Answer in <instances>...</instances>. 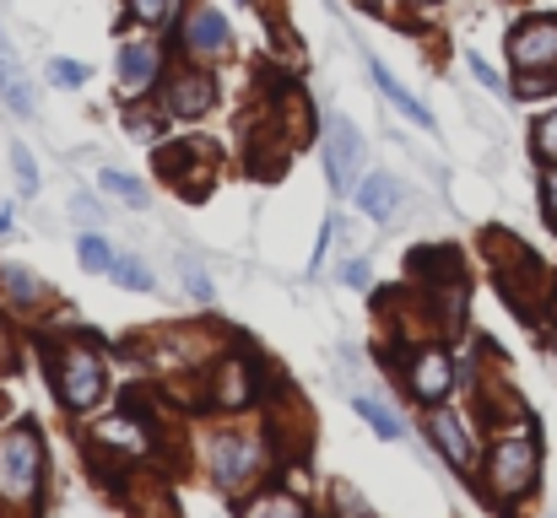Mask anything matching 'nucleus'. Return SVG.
<instances>
[{
  "label": "nucleus",
  "instance_id": "obj_13",
  "mask_svg": "<svg viewBox=\"0 0 557 518\" xmlns=\"http://www.w3.org/2000/svg\"><path fill=\"white\" fill-rule=\"evenodd\" d=\"M158 76H163V49H158L152 38L120 43V92H125V98L141 103V98L158 87Z\"/></svg>",
  "mask_w": 557,
  "mask_h": 518
},
{
  "label": "nucleus",
  "instance_id": "obj_33",
  "mask_svg": "<svg viewBox=\"0 0 557 518\" xmlns=\"http://www.w3.org/2000/svg\"><path fill=\"white\" fill-rule=\"evenodd\" d=\"M542 211H547V222L557 227V163H547V173H542Z\"/></svg>",
  "mask_w": 557,
  "mask_h": 518
},
{
  "label": "nucleus",
  "instance_id": "obj_32",
  "mask_svg": "<svg viewBox=\"0 0 557 518\" xmlns=\"http://www.w3.org/2000/svg\"><path fill=\"white\" fill-rule=\"evenodd\" d=\"M180 270H185V287L195 292V303H211V281H206V270H200L195 260H180Z\"/></svg>",
  "mask_w": 557,
  "mask_h": 518
},
{
  "label": "nucleus",
  "instance_id": "obj_26",
  "mask_svg": "<svg viewBox=\"0 0 557 518\" xmlns=\"http://www.w3.org/2000/svg\"><path fill=\"white\" fill-rule=\"evenodd\" d=\"M169 125H174V119H169L163 109H158V114H152V109H131V114H125V136H131V141H158Z\"/></svg>",
  "mask_w": 557,
  "mask_h": 518
},
{
  "label": "nucleus",
  "instance_id": "obj_4",
  "mask_svg": "<svg viewBox=\"0 0 557 518\" xmlns=\"http://www.w3.org/2000/svg\"><path fill=\"white\" fill-rule=\"evenodd\" d=\"M206 470L216 481V492L238 508L249 497V487L265 481L271 470V438H255V432H211L206 438Z\"/></svg>",
  "mask_w": 557,
  "mask_h": 518
},
{
  "label": "nucleus",
  "instance_id": "obj_11",
  "mask_svg": "<svg viewBox=\"0 0 557 518\" xmlns=\"http://www.w3.org/2000/svg\"><path fill=\"white\" fill-rule=\"evenodd\" d=\"M422 432H428V443L449 459V470H471V465H476V438H471L466 416H455L449 405H428Z\"/></svg>",
  "mask_w": 557,
  "mask_h": 518
},
{
  "label": "nucleus",
  "instance_id": "obj_24",
  "mask_svg": "<svg viewBox=\"0 0 557 518\" xmlns=\"http://www.w3.org/2000/svg\"><path fill=\"white\" fill-rule=\"evenodd\" d=\"M109 276H114L125 292H152V287H158V276H152L136 254H114V270H109Z\"/></svg>",
  "mask_w": 557,
  "mask_h": 518
},
{
  "label": "nucleus",
  "instance_id": "obj_20",
  "mask_svg": "<svg viewBox=\"0 0 557 518\" xmlns=\"http://www.w3.org/2000/svg\"><path fill=\"white\" fill-rule=\"evenodd\" d=\"M352 410H358V416L369 421V427L379 432V438H384V443H400V438H406L400 416H395V410H389L384 400H373V394H358V400H352Z\"/></svg>",
  "mask_w": 557,
  "mask_h": 518
},
{
  "label": "nucleus",
  "instance_id": "obj_21",
  "mask_svg": "<svg viewBox=\"0 0 557 518\" xmlns=\"http://www.w3.org/2000/svg\"><path fill=\"white\" fill-rule=\"evenodd\" d=\"M238 514H249V518H265V514L304 518L309 514V503H304V497H293V492H260V497H244V503H238Z\"/></svg>",
  "mask_w": 557,
  "mask_h": 518
},
{
  "label": "nucleus",
  "instance_id": "obj_19",
  "mask_svg": "<svg viewBox=\"0 0 557 518\" xmlns=\"http://www.w3.org/2000/svg\"><path fill=\"white\" fill-rule=\"evenodd\" d=\"M411 276H422L428 287H438V281H460L466 270H460V254L455 249H417L411 254Z\"/></svg>",
  "mask_w": 557,
  "mask_h": 518
},
{
  "label": "nucleus",
  "instance_id": "obj_35",
  "mask_svg": "<svg viewBox=\"0 0 557 518\" xmlns=\"http://www.w3.org/2000/svg\"><path fill=\"white\" fill-rule=\"evenodd\" d=\"M71 211L82 216V222H98L103 211H98V200H87V194H71Z\"/></svg>",
  "mask_w": 557,
  "mask_h": 518
},
{
  "label": "nucleus",
  "instance_id": "obj_31",
  "mask_svg": "<svg viewBox=\"0 0 557 518\" xmlns=\"http://www.w3.org/2000/svg\"><path fill=\"white\" fill-rule=\"evenodd\" d=\"M49 81H60V87H82V81H87V65H76V60H49Z\"/></svg>",
  "mask_w": 557,
  "mask_h": 518
},
{
  "label": "nucleus",
  "instance_id": "obj_15",
  "mask_svg": "<svg viewBox=\"0 0 557 518\" xmlns=\"http://www.w3.org/2000/svg\"><path fill=\"white\" fill-rule=\"evenodd\" d=\"M352 200H358V211H363V216H373V222H389V216H395V205H400L395 173H363V178L352 184Z\"/></svg>",
  "mask_w": 557,
  "mask_h": 518
},
{
  "label": "nucleus",
  "instance_id": "obj_25",
  "mask_svg": "<svg viewBox=\"0 0 557 518\" xmlns=\"http://www.w3.org/2000/svg\"><path fill=\"white\" fill-rule=\"evenodd\" d=\"M520 103H536V98H553L557 92V71H515V87H509Z\"/></svg>",
  "mask_w": 557,
  "mask_h": 518
},
{
  "label": "nucleus",
  "instance_id": "obj_37",
  "mask_svg": "<svg viewBox=\"0 0 557 518\" xmlns=\"http://www.w3.org/2000/svg\"><path fill=\"white\" fill-rule=\"evenodd\" d=\"M553 351H557V330H553Z\"/></svg>",
  "mask_w": 557,
  "mask_h": 518
},
{
  "label": "nucleus",
  "instance_id": "obj_22",
  "mask_svg": "<svg viewBox=\"0 0 557 518\" xmlns=\"http://www.w3.org/2000/svg\"><path fill=\"white\" fill-rule=\"evenodd\" d=\"M98 184H103L109 194H120L125 205H136V211H147V205H152V194H147V184H141V178H131V173L103 168V173H98Z\"/></svg>",
  "mask_w": 557,
  "mask_h": 518
},
{
  "label": "nucleus",
  "instance_id": "obj_36",
  "mask_svg": "<svg viewBox=\"0 0 557 518\" xmlns=\"http://www.w3.org/2000/svg\"><path fill=\"white\" fill-rule=\"evenodd\" d=\"M11 216H16V211H11V205L0 200V232H11Z\"/></svg>",
  "mask_w": 557,
  "mask_h": 518
},
{
  "label": "nucleus",
  "instance_id": "obj_10",
  "mask_svg": "<svg viewBox=\"0 0 557 518\" xmlns=\"http://www.w3.org/2000/svg\"><path fill=\"white\" fill-rule=\"evenodd\" d=\"M363 157H369V141L358 136L352 119H331L325 125V173H331V189L347 194L352 178L363 173Z\"/></svg>",
  "mask_w": 557,
  "mask_h": 518
},
{
  "label": "nucleus",
  "instance_id": "obj_23",
  "mask_svg": "<svg viewBox=\"0 0 557 518\" xmlns=\"http://www.w3.org/2000/svg\"><path fill=\"white\" fill-rule=\"evenodd\" d=\"M76 260H82L87 270L109 276V270H114V243H109L103 232H82V238H76Z\"/></svg>",
  "mask_w": 557,
  "mask_h": 518
},
{
  "label": "nucleus",
  "instance_id": "obj_9",
  "mask_svg": "<svg viewBox=\"0 0 557 518\" xmlns=\"http://www.w3.org/2000/svg\"><path fill=\"white\" fill-rule=\"evenodd\" d=\"M515 71H557V16H525L509 27Z\"/></svg>",
  "mask_w": 557,
  "mask_h": 518
},
{
  "label": "nucleus",
  "instance_id": "obj_14",
  "mask_svg": "<svg viewBox=\"0 0 557 518\" xmlns=\"http://www.w3.org/2000/svg\"><path fill=\"white\" fill-rule=\"evenodd\" d=\"M227 43H233V27L222 22V11L189 5L185 27H180V49L195 54V60H216V54H227Z\"/></svg>",
  "mask_w": 557,
  "mask_h": 518
},
{
  "label": "nucleus",
  "instance_id": "obj_30",
  "mask_svg": "<svg viewBox=\"0 0 557 518\" xmlns=\"http://www.w3.org/2000/svg\"><path fill=\"white\" fill-rule=\"evenodd\" d=\"M466 65H471V76H476V81H482V87H487L493 98H515V92L504 87V76H498V71H493V65H487L482 54H466Z\"/></svg>",
  "mask_w": 557,
  "mask_h": 518
},
{
  "label": "nucleus",
  "instance_id": "obj_29",
  "mask_svg": "<svg viewBox=\"0 0 557 518\" xmlns=\"http://www.w3.org/2000/svg\"><path fill=\"white\" fill-rule=\"evenodd\" d=\"M531 147H536V157H542V163H557V109L536 119V130H531Z\"/></svg>",
  "mask_w": 557,
  "mask_h": 518
},
{
  "label": "nucleus",
  "instance_id": "obj_16",
  "mask_svg": "<svg viewBox=\"0 0 557 518\" xmlns=\"http://www.w3.org/2000/svg\"><path fill=\"white\" fill-rule=\"evenodd\" d=\"M0 98H5V109L11 114H38V92H33V81H27V71L16 65V54L0 43Z\"/></svg>",
  "mask_w": 557,
  "mask_h": 518
},
{
  "label": "nucleus",
  "instance_id": "obj_3",
  "mask_svg": "<svg viewBox=\"0 0 557 518\" xmlns=\"http://www.w3.org/2000/svg\"><path fill=\"white\" fill-rule=\"evenodd\" d=\"M44 476H49V454H44L38 421L0 427V503L5 508H44Z\"/></svg>",
  "mask_w": 557,
  "mask_h": 518
},
{
  "label": "nucleus",
  "instance_id": "obj_5",
  "mask_svg": "<svg viewBox=\"0 0 557 518\" xmlns=\"http://www.w3.org/2000/svg\"><path fill=\"white\" fill-rule=\"evenodd\" d=\"M389 367H400L406 394L417 405H444L455 394V356L438 341H406V351H384Z\"/></svg>",
  "mask_w": 557,
  "mask_h": 518
},
{
  "label": "nucleus",
  "instance_id": "obj_34",
  "mask_svg": "<svg viewBox=\"0 0 557 518\" xmlns=\"http://www.w3.org/2000/svg\"><path fill=\"white\" fill-rule=\"evenodd\" d=\"M342 281L347 287H369V260H347L342 265Z\"/></svg>",
  "mask_w": 557,
  "mask_h": 518
},
{
  "label": "nucleus",
  "instance_id": "obj_27",
  "mask_svg": "<svg viewBox=\"0 0 557 518\" xmlns=\"http://www.w3.org/2000/svg\"><path fill=\"white\" fill-rule=\"evenodd\" d=\"M125 11H131L136 22H147V27H163V22H174L180 0H125Z\"/></svg>",
  "mask_w": 557,
  "mask_h": 518
},
{
  "label": "nucleus",
  "instance_id": "obj_17",
  "mask_svg": "<svg viewBox=\"0 0 557 518\" xmlns=\"http://www.w3.org/2000/svg\"><path fill=\"white\" fill-rule=\"evenodd\" d=\"M369 76H373V87H379V98H384V103H395V114H406L411 125L433 130V114H428V103H417V98H411V92H406V87L389 76V65H384V60H369Z\"/></svg>",
  "mask_w": 557,
  "mask_h": 518
},
{
  "label": "nucleus",
  "instance_id": "obj_18",
  "mask_svg": "<svg viewBox=\"0 0 557 518\" xmlns=\"http://www.w3.org/2000/svg\"><path fill=\"white\" fill-rule=\"evenodd\" d=\"M0 287H5V303H11V308H22V314H38V308L49 303V287H44L33 270L5 265V260H0Z\"/></svg>",
  "mask_w": 557,
  "mask_h": 518
},
{
  "label": "nucleus",
  "instance_id": "obj_6",
  "mask_svg": "<svg viewBox=\"0 0 557 518\" xmlns=\"http://www.w3.org/2000/svg\"><path fill=\"white\" fill-rule=\"evenodd\" d=\"M87 443H92V448H109V454H120V459L136 465V459H147V454L158 448V421L136 405V394H125V416L98 421Z\"/></svg>",
  "mask_w": 557,
  "mask_h": 518
},
{
  "label": "nucleus",
  "instance_id": "obj_28",
  "mask_svg": "<svg viewBox=\"0 0 557 518\" xmlns=\"http://www.w3.org/2000/svg\"><path fill=\"white\" fill-rule=\"evenodd\" d=\"M5 152H11V168H16V189L22 194H38V163H33V152L22 141H11Z\"/></svg>",
  "mask_w": 557,
  "mask_h": 518
},
{
  "label": "nucleus",
  "instance_id": "obj_7",
  "mask_svg": "<svg viewBox=\"0 0 557 518\" xmlns=\"http://www.w3.org/2000/svg\"><path fill=\"white\" fill-rule=\"evenodd\" d=\"M158 103H163V114H169L174 125L206 119V114L216 109V76H211V71H200V65H174V71L163 76Z\"/></svg>",
  "mask_w": 557,
  "mask_h": 518
},
{
  "label": "nucleus",
  "instance_id": "obj_8",
  "mask_svg": "<svg viewBox=\"0 0 557 518\" xmlns=\"http://www.w3.org/2000/svg\"><path fill=\"white\" fill-rule=\"evenodd\" d=\"M216 410H244V405H255L260 400V367L244 356V351H233V356H222L216 367H211V394H206Z\"/></svg>",
  "mask_w": 557,
  "mask_h": 518
},
{
  "label": "nucleus",
  "instance_id": "obj_12",
  "mask_svg": "<svg viewBox=\"0 0 557 518\" xmlns=\"http://www.w3.org/2000/svg\"><path fill=\"white\" fill-rule=\"evenodd\" d=\"M158 168L163 178L174 184V189H185L189 200H200L206 189H211V152L206 147H195V141H180V147H158Z\"/></svg>",
  "mask_w": 557,
  "mask_h": 518
},
{
  "label": "nucleus",
  "instance_id": "obj_1",
  "mask_svg": "<svg viewBox=\"0 0 557 518\" xmlns=\"http://www.w3.org/2000/svg\"><path fill=\"white\" fill-rule=\"evenodd\" d=\"M542 476V443L531 416H520L515 427H498V438L487 443V465H482V487L493 497V508H515L536 492Z\"/></svg>",
  "mask_w": 557,
  "mask_h": 518
},
{
  "label": "nucleus",
  "instance_id": "obj_2",
  "mask_svg": "<svg viewBox=\"0 0 557 518\" xmlns=\"http://www.w3.org/2000/svg\"><path fill=\"white\" fill-rule=\"evenodd\" d=\"M44 367H49L54 394L71 416H87L103 405L109 367H103V351H92V341H44Z\"/></svg>",
  "mask_w": 557,
  "mask_h": 518
}]
</instances>
